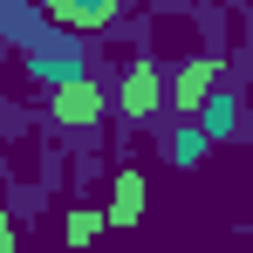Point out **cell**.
<instances>
[{
  "mask_svg": "<svg viewBox=\"0 0 253 253\" xmlns=\"http://www.w3.org/2000/svg\"><path fill=\"white\" fill-rule=\"evenodd\" d=\"M124 110H130V117L158 110V69H151V62H137V69H130V83H124Z\"/></svg>",
  "mask_w": 253,
  "mask_h": 253,
  "instance_id": "277c9868",
  "label": "cell"
},
{
  "mask_svg": "<svg viewBox=\"0 0 253 253\" xmlns=\"http://www.w3.org/2000/svg\"><path fill=\"white\" fill-rule=\"evenodd\" d=\"M212 83H219V62H192V69L178 76V103H185V110L212 103Z\"/></svg>",
  "mask_w": 253,
  "mask_h": 253,
  "instance_id": "5b68a950",
  "label": "cell"
},
{
  "mask_svg": "<svg viewBox=\"0 0 253 253\" xmlns=\"http://www.w3.org/2000/svg\"><path fill=\"white\" fill-rule=\"evenodd\" d=\"M233 124H240V117H233V96H212V103H206V130H212V137H226Z\"/></svg>",
  "mask_w": 253,
  "mask_h": 253,
  "instance_id": "8992f818",
  "label": "cell"
},
{
  "mask_svg": "<svg viewBox=\"0 0 253 253\" xmlns=\"http://www.w3.org/2000/svg\"><path fill=\"white\" fill-rule=\"evenodd\" d=\"M96 233H103V212H76V219H69V240H76V247H89Z\"/></svg>",
  "mask_w": 253,
  "mask_h": 253,
  "instance_id": "52a82bcc",
  "label": "cell"
},
{
  "mask_svg": "<svg viewBox=\"0 0 253 253\" xmlns=\"http://www.w3.org/2000/svg\"><path fill=\"white\" fill-rule=\"evenodd\" d=\"M137 212H144V178L124 171V178H117V199H110L103 219H110V226H137Z\"/></svg>",
  "mask_w": 253,
  "mask_h": 253,
  "instance_id": "3957f363",
  "label": "cell"
},
{
  "mask_svg": "<svg viewBox=\"0 0 253 253\" xmlns=\"http://www.w3.org/2000/svg\"><path fill=\"white\" fill-rule=\"evenodd\" d=\"M55 117H62V124H96V117H103V96H96V89L76 76V83H62V89H55Z\"/></svg>",
  "mask_w": 253,
  "mask_h": 253,
  "instance_id": "6da1fadb",
  "label": "cell"
},
{
  "mask_svg": "<svg viewBox=\"0 0 253 253\" xmlns=\"http://www.w3.org/2000/svg\"><path fill=\"white\" fill-rule=\"evenodd\" d=\"M7 253H14V233H7Z\"/></svg>",
  "mask_w": 253,
  "mask_h": 253,
  "instance_id": "ba28073f",
  "label": "cell"
},
{
  "mask_svg": "<svg viewBox=\"0 0 253 253\" xmlns=\"http://www.w3.org/2000/svg\"><path fill=\"white\" fill-rule=\"evenodd\" d=\"M42 14H55L62 28H103L117 14V0H42Z\"/></svg>",
  "mask_w": 253,
  "mask_h": 253,
  "instance_id": "7a4b0ae2",
  "label": "cell"
}]
</instances>
